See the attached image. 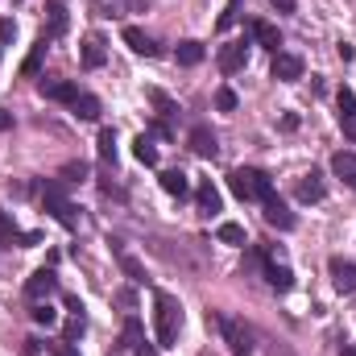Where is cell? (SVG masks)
<instances>
[{"instance_id":"obj_19","label":"cell","mask_w":356,"mask_h":356,"mask_svg":"<svg viewBox=\"0 0 356 356\" xmlns=\"http://www.w3.org/2000/svg\"><path fill=\"white\" fill-rule=\"evenodd\" d=\"M46 8H50V38L67 33V4H63V0H50Z\"/></svg>"},{"instance_id":"obj_21","label":"cell","mask_w":356,"mask_h":356,"mask_svg":"<svg viewBox=\"0 0 356 356\" xmlns=\"http://www.w3.org/2000/svg\"><path fill=\"white\" fill-rule=\"evenodd\" d=\"M253 38H257V42H261L266 50H273V54H277V46H282V38H277V29H273L269 21H257V25H253Z\"/></svg>"},{"instance_id":"obj_16","label":"cell","mask_w":356,"mask_h":356,"mask_svg":"<svg viewBox=\"0 0 356 356\" xmlns=\"http://www.w3.org/2000/svg\"><path fill=\"white\" fill-rule=\"evenodd\" d=\"M162 191H166V195H175V199H182V195L191 191V182H186L182 170H162Z\"/></svg>"},{"instance_id":"obj_9","label":"cell","mask_w":356,"mask_h":356,"mask_svg":"<svg viewBox=\"0 0 356 356\" xmlns=\"http://www.w3.org/2000/svg\"><path fill=\"white\" fill-rule=\"evenodd\" d=\"M124 42H129V50L133 54H145V58H158V42L145 33V29H137V25H124Z\"/></svg>"},{"instance_id":"obj_1","label":"cell","mask_w":356,"mask_h":356,"mask_svg":"<svg viewBox=\"0 0 356 356\" xmlns=\"http://www.w3.org/2000/svg\"><path fill=\"white\" fill-rule=\"evenodd\" d=\"M178 327H182V307L170 294H154V332H158L162 348H170L178 340Z\"/></svg>"},{"instance_id":"obj_26","label":"cell","mask_w":356,"mask_h":356,"mask_svg":"<svg viewBox=\"0 0 356 356\" xmlns=\"http://www.w3.org/2000/svg\"><path fill=\"white\" fill-rule=\"evenodd\" d=\"M99 158H104V166L116 162V133L112 129H99Z\"/></svg>"},{"instance_id":"obj_5","label":"cell","mask_w":356,"mask_h":356,"mask_svg":"<svg viewBox=\"0 0 356 356\" xmlns=\"http://www.w3.org/2000/svg\"><path fill=\"white\" fill-rule=\"evenodd\" d=\"M216 63H220V71H224V75L245 71V63H249V42H245V38H241V42H228V46L220 50V58H216Z\"/></svg>"},{"instance_id":"obj_6","label":"cell","mask_w":356,"mask_h":356,"mask_svg":"<svg viewBox=\"0 0 356 356\" xmlns=\"http://www.w3.org/2000/svg\"><path fill=\"white\" fill-rule=\"evenodd\" d=\"M54 290H58V273H54V269H38V273L25 282V294H29L33 302H46Z\"/></svg>"},{"instance_id":"obj_15","label":"cell","mask_w":356,"mask_h":356,"mask_svg":"<svg viewBox=\"0 0 356 356\" xmlns=\"http://www.w3.org/2000/svg\"><path fill=\"white\" fill-rule=\"evenodd\" d=\"M332 170H336V175H340V178H344V182H348V186L356 191V154L340 149V154L332 158Z\"/></svg>"},{"instance_id":"obj_28","label":"cell","mask_w":356,"mask_h":356,"mask_svg":"<svg viewBox=\"0 0 356 356\" xmlns=\"http://www.w3.org/2000/svg\"><path fill=\"white\" fill-rule=\"evenodd\" d=\"M29 315H33V323H42V327H54V323H58V311H54L50 302H33Z\"/></svg>"},{"instance_id":"obj_31","label":"cell","mask_w":356,"mask_h":356,"mask_svg":"<svg viewBox=\"0 0 356 356\" xmlns=\"http://www.w3.org/2000/svg\"><path fill=\"white\" fill-rule=\"evenodd\" d=\"M220 241L224 245H245V228L241 224H220Z\"/></svg>"},{"instance_id":"obj_39","label":"cell","mask_w":356,"mask_h":356,"mask_svg":"<svg viewBox=\"0 0 356 356\" xmlns=\"http://www.w3.org/2000/svg\"><path fill=\"white\" fill-rule=\"evenodd\" d=\"M54 356H75V344H67V340H63V344H58V353Z\"/></svg>"},{"instance_id":"obj_4","label":"cell","mask_w":356,"mask_h":356,"mask_svg":"<svg viewBox=\"0 0 356 356\" xmlns=\"http://www.w3.org/2000/svg\"><path fill=\"white\" fill-rule=\"evenodd\" d=\"M220 332H224V344L232 356H249L253 353V332L241 323V319H220Z\"/></svg>"},{"instance_id":"obj_22","label":"cell","mask_w":356,"mask_h":356,"mask_svg":"<svg viewBox=\"0 0 356 356\" xmlns=\"http://www.w3.org/2000/svg\"><path fill=\"white\" fill-rule=\"evenodd\" d=\"M83 67H88V71L104 67V42H99V38H88V42H83Z\"/></svg>"},{"instance_id":"obj_3","label":"cell","mask_w":356,"mask_h":356,"mask_svg":"<svg viewBox=\"0 0 356 356\" xmlns=\"http://www.w3.org/2000/svg\"><path fill=\"white\" fill-rule=\"evenodd\" d=\"M228 186H232V195L245 199V203L273 195V182H269L266 170H232V175H228Z\"/></svg>"},{"instance_id":"obj_35","label":"cell","mask_w":356,"mask_h":356,"mask_svg":"<svg viewBox=\"0 0 356 356\" xmlns=\"http://www.w3.org/2000/svg\"><path fill=\"white\" fill-rule=\"evenodd\" d=\"M236 13H241V0H228V8L220 13V29H228V25L236 21Z\"/></svg>"},{"instance_id":"obj_30","label":"cell","mask_w":356,"mask_h":356,"mask_svg":"<svg viewBox=\"0 0 356 356\" xmlns=\"http://www.w3.org/2000/svg\"><path fill=\"white\" fill-rule=\"evenodd\" d=\"M149 99H154V108H158V112H162V116H178V104L175 99H170V95H166V91H149Z\"/></svg>"},{"instance_id":"obj_25","label":"cell","mask_w":356,"mask_h":356,"mask_svg":"<svg viewBox=\"0 0 356 356\" xmlns=\"http://www.w3.org/2000/svg\"><path fill=\"white\" fill-rule=\"evenodd\" d=\"M178 63H182V67L203 63V46H199V42H178Z\"/></svg>"},{"instance_id":"obj_8","label":"cell","mask_w":356,"mask_h":356,"mask_svg":"<svg viewBox=\"0 0 356 356\" xmlns=\"http://www.w3.org/2000/svg\"><path fill=\"white\" fill-rule=\"evenodd\" d=\"M261 203H266V224H269V228H282V232H290V228H294V211H290L277 195H266Z\"/></svg>"},{"instance_id":"obj_2","label":"cell","mask_w":356,"mask_h":356,"mask_svg":"<svg viewBox=\"0 0 356 356\" xmlns=\"http://www.w3.org/2000/svg\"><path fill=\"white\" fill-rule=\"evenodd\" d=\"M33 191H38L42 207H46V211H50V216H54L63 228H75V224H79V220H75V207H71V199L63 195V182H54V178H42Z\"/></svg>"},{"instance_id":"obj_38","label":"cell","mask_w":356,"mask_h":356,"mask_svg":"<svg viewBox=\"0 0 356 356\" xmlns=\"http://www.w3.org/2000/svg\"><path fill=\"white\" fill-rule=\"evenodd\" d=\"M269 4H273L277 13H294V0H269Z\"/></svg>"},{"instance_id":"obj_14","label":"cell","mask_w":356,"mask_h":356,"mask_svg":"<svg viewBox=\"0 0 356 356\" xmlns=\"http://www.w3.org/2000/svg\"><path fill=\"white\" fill-rule=\"evenodd\" d=\"M195 203H199V211H203V216H216V211H220V191L203 178V182L195 186Z\"/></svg>"},{"instance_id":"obj_7","label":"cell","mask_w":356,"mask_h":356,"mask_svg":"<svg viewBox=\"0 0 356 356\" xmlns=\"http://www.w3.org/2000/svg\"><path fill=\"white\" fill-rule=\"evenodd\" d=\"M269 75H273L277 83H294V79L302 75V58H298V54H282V50H277V54H273Z\"/></svg>"},{"instance_id":"obj_32","label":"cell","mask_w":356,"mask_h":356,"mask_svg":"<svg viewBox=\"0 0 356 356\" xmlns=\"http://www.w3.org/2000/svg\"><path fill=\"white\" fill-rule=\"evenodd\" d=\"M141 340H145V332H141V323H137V319H129V323H124V344H129V348H137Z\"/></svg>"},{"instance_id":"obj_11","label":"cell","mask_w":356,"mask_h":356,"mask_svg":"<svg viewBox=\"0 0 356 356\" xmlns=\"http://www.w3.org/2000/svg\"><path fill=\"white\" fill-rule=\"evenodd\" d=\"M38 91H42L46 99H58V104H75V95H79V88L67 83V79H42Z\"/></svg>"},{"instance_id":"obj_33","label":"cell","mask_w":356,"mask_h":356,"mask_svg":"<svg viewBox=\"0 0 356 356\" xmlns=\"http://www.w3.org/2000/svg\"><path fill=\"white\" fill-rule=\"evenodd\" d=\"M216 108H220V112H232V108H236V91L220 88V91H216Z\"/></svg>"},{"instance_id":"obj_13","label":"cell","mask_w":356,"mask_h":356,"mask_svg":"<svg viewBox=\"0 0 356 356\" xmlns=\"http://www.w3.org/2000/svg\"><path fill=\"white\" fill-rule=\"evenodd\" d=\"M294 195H298L302 203H319V199H323V178L315 175V170H311V175H302L298 182H294Z\"/></svg>"},{"instance_id":"obj_24","label":"cell","mask_w":356,"mask_h":356,"mask_svg":"<svg viewBox=\"0 0 356 356\" xmlns=\"http://www.w3.org/2000/svg\"><path fill=\"white\" fill-rule=\"evenodd\" d=\"M336 104H340V124H348V120H356V95H353V88H340V95H336Z\"/></svg>"},{"instance_id":"obj_41","label":"cell","mask_w":356,"mask_h":356,"mask_svg":"<svg viewBox=\"0 0 356 356\" xmlns=\"http://www.w3.org/2000/svg\"><path fill=\"white\" fill-rule=\"evenodd\" d=\"M340 356H356V344H348V348H340Z\"/></svg>"},{"instance_id":"obj_17","label":"cell","mask_w":356,"mask_h":356,"mask_svg":"<svg viewBox=\"0 0 356 356\" xmlns=\"http://www.w3.org/2000/svg\"><path fill=\"white\" fill-rule=\"evenodd\" d=\"M266 277H269L273 290H290V286H294V273L286 266H277V261H266Z\"/></svg>"},{"instance_id":"obj_23","label":"cell","mask_w":356,"mask_h":356,"mask_svg":"<svg viewBox=\"0 0 356 356\" xmlns=\"http://www.w3.org/2000/svg\"><path fill=\"white\" fill-rule=\"evenodd\" d=\"M133 154H137V162H145V166H158V149H154V141H149L145 133L133 141Z\"/></svg>"},{"instance_id":"obj_20","label":"cell","mask_w":356,"mask_h":356,"mask_svg":"<svg viewBox=\"0 0 356 356\" xmlns=\"http://www.w3.org/2000/svg\"><path fill=\"white\" fill-rule=\"evenodd\" d=\"M71 108H75V116H79V120H95V116H99V99H95V95H83V91L75 95V104H71Z\"/></svg>"},{"instance_id":"obj_18","label":"cell","mask_w":356,"mask_h":356,"mask_svg":"<svg viewBox=\"0 0 356 356\" xmlns=\"http://www.w3.org/2000/svg\"><path fill=\"white\" fill-rule=\"evenodd\" d=\"M46 46H50V38H38V42H33L29 58L21 63V75H38V67H42V58H46Z\"/></svg>"},{"instance_id":"obj_36","label":"cell","mask_w":356,"mask_h":356,"mask_svg":"<svg viewBox=\"0 0 356 356\" xmlns=\"http://www.w3.org/2000/svg\"><path fill=\"white\" fill-rule=\"evenodd\" d=\"M13 38H17V21L0 17V46H4V42H13Z\"/></svg>"},{"instance_id":"obj_37","label":"cell","mask_w":356,"mask_h":356,"mask_svg":"<svg viewBox=\"0 0 356 356\" xmlns=\"http://www.w3.org/2000/svg\"><path fill=\"white\" fill-rule=\"evenodd\" d=\"M67 311H71V315H79V311H83V302H79L75 294H67Z\"/></svg>"},{"instance_id":"obj_10","label":"cell","mask_w":356,"mask_h":356,"mask_svg":"<svg viewBox=\"0 0 356 356\" xmlns=\"http://www.w3.org/2000/svg\"><path fill=\"white\" fill-rule=\"evenodd\" d=\"M332 282H336V290L340 294H353L356 290V266L353 261H344V257H332Z\"/></svg>"},{"instance_id":"obj_12","label":"cell","mask_w":356,"mask_h":356,"mask_svg":"<svg viewBox=\"0 0 356 356\" xmlns=\"http://www.w3.org/2000/svg\"><path fill=\"white\" fill-rule=\"evenodd\" d=\"M191 149H195L199 158H216L220 141H216V133H211L207 124H199V129H191Z\"/></svg>"},{"instance_id":"obj_40","label":"cell","mask_w":356,"mask_h":356,"mask_svg":"<svg viewBox=\"0 0 356 356\" xmlns=\"http://www.w3.org/2000/svg\"><path fill=\"white\" fill-rule=\"evenodd\" d=\"M4 129H13V116H8V112L0 108V133H4Z\"/></svg>"},{"instance_id":"obj_34","label":"cell","mask_w":356,"mask_h":356,"mask_svg":"<svg viewBox=\"0 0 356 356\" xmlns=\"http://www.w3.org/2000/svg\"><path fill=\"white\" fill-rule=\"evenodd\" d=\"M63 178H67V182H83V178H88V166H83V162H67V166H63Z\"/></svg>"},{"instance_id":"obj_29","label":"cell","mask_w":356,"mask_h":356,"mask_svg":"<svg viewBox=\"0 0 356 356\" xmlns=\"http://www.w3.org/2000/svg\"><path fill=\"white\" fill-rule=\"evenodd\" d=\"M83 327H88V319H83V311H79V315H71V319H67V327H63V340H67V344H75V340L83 336Z\"/></svg>"},{"instance_id":"obj_27","label":"cell","mask_w":356,"mask_h":356,"mask_svg":"<svg viewBox=\"0 0 356 356\" xmlns=\"http://www.w3.org/2000/svg\"><path fill=\"white\" fill-rule=\"evenodd\" d=\"M112 245H116V241H112ZM116 257H120V269H124V273H129V277H133V282H137V286H141V282H145V269L137 266V261H133V257H129V253H124V249H120V245H116Z\"/></svg>"}]
</instances>
